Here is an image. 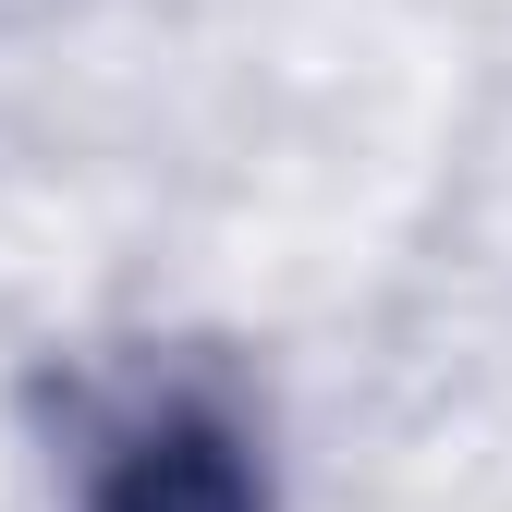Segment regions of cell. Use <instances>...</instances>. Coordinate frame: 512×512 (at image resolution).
Segmentation results:
<instances>
[{
	"label": "cell",
	"mask_w": 512,
	"mask_h": 512,
	"mask_svg": "<svg viewBox=\"0 0 512 512\" xmlns=\"http://www.w3.org/2000/svg\"><path fill=\"white\" fill-rule=\"evenodd\" d=\"M74 512H269V452H256L232 391L159 378L122 415H98Z\"/></svg>",
	"instance_id": "1"
}]
</instances>
